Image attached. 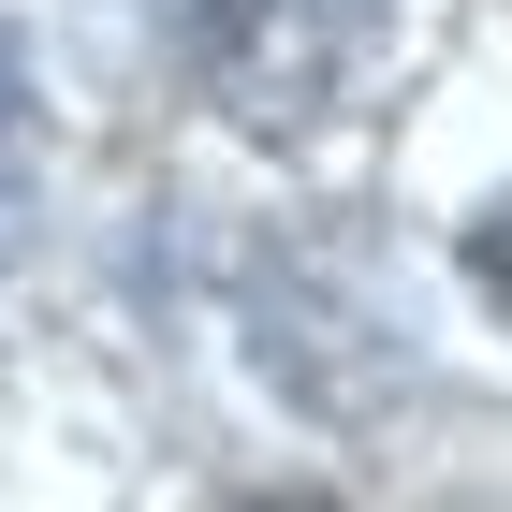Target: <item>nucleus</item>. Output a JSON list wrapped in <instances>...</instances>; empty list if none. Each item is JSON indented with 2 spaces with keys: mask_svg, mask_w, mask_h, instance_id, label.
I'll list each match as a JSON object with an SVG mask.
<instances>
[{
  "mask_svg": "<svg viewBox=\"0 0 512 512\" xmlns=\"http://www.w3.org/2000/svg\"><path fill=\"white\" fill-rule=\"evenodd\" d=\"M469 278L512 308V191H483V205H469Z\"/></svg>",
  "mask_w": 512,
  "mask_h": 512,
  "instance_id": "obj_1",
  "label": "nucleus"
},
{
  "mask_svg": "<svg viewBox=\"0 0 512 512\" xmlns=\"http://www.w3.org/2000/svg\"><path fill=\"white\" fill-rule=\"evenodd\" d=\"M0 118H15V59H0ZM0 249H15V176H0Z\"/></svg>",
  "mask_w": 512,
  "mask_h": 512,
  "instance_id": "obj_2",
  "label": "nucleus"
},
{
  "mask_svg": "<svg viewBox=\"0 0 512 512\" xmlns=\"http://www.w3.org/2000/svg\"><path fill=\"white\" fill-rule=\"evenodd\" d=\"M278 512H322V498H278Z\"/></svg>",
  "mask_w": 512,
  "mask_h": 512,
  "instance_id": "obj_3",
  "label": "nucleus"
}]
</instances>
